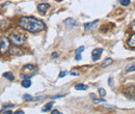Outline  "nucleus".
Returning <instances> with one entry per match:
<instances>
[{"mask_svg": "<svg viewBox=\"0 0 135 114\" xmlns=\"http://www.w3.org/2000/svg\"><path fill=\"white\" fill-rule=\"evenodd\" d=\"M19 26L28 32L37 33L45 29V23L34 17H21L18 22Z\"/></svg>", "mask_w": 135, "mask_h": 114, "instance_id": "obj_1", "label": "nucleus"}, {"mask_svg": "<svg viewBox=\"0 0 135 114\" xmlns=\"http://www.w3.org/2000/svg\"><path fill=\"white\" fill-rule=\"evenodd\" d=\"M25 40H26V36L22 33L14 32L9 35V42L14 46H21L22 44H24Z\"/></svg>", "mask_w": 135, "mask_h": 114, "instance_id": "obj_2", "label": "nucleus"}, {"mask_svg": "<svg viewBox=\"0 0 135 114\" xmlns=\"http://www.w3.org/2000/svg\"><path fill=\"white\" fill-rule=\"evenodd\" d=\"M9 38H7L5 36H3L0 40V53L1 54H5L7 51H9Z\"/></svg>", "mask_w": 135, "mask_h": 114, "instance_id": "obj_3", "label": "nucleus"}, {"mask_svg": "<svg viewBox=\"0 0 135 114\" xmlns=\"http://www.w3.org/2000/svg\"><path fill=\"white\" fill-rule=\"evenodd\" d=\"M125 93L129 99H135V85H129L125 89Z\"/></svg>", "mask_w": 135, "mask_h": 114, "instance_id": "obj_4", "label": "nucleus"}, {"mask_svg": "<svg viewBox=\"0 0 135 114\" xmlns=\"http://www.w3.org/2000/svg\"><path fill=\"white\" fill-rule=\"evenodd\" d=\"M102 53H103V49H101V48L94 49V50H92V52H91L92 60H94V61H97V60H99V58L101 57Z\"/></svg>", "mask_w": 135, "mask_h": 114, "instance_id": "obj_5", "label": "nucleus"}, {"mask_svg": "<svg viewBox=\"0 0 135 114\" xmlns=\"http://www.w3.org/2000/svg\"><path fill=\"white\" fill-rule=\"evenodd\" d=\"M49 9H50V5L48 4V3H41V4L37 5L38 13L42 14V15H44V14L47 13V11L49 10Z\"/></svg>", "mask_w": 135, "mask_h": 114, "instance_id": "obj_6", "label": "nucleus"}, {"mask_svg": "<svg viewBox=\"0 0 135 114\" xmlns=\"http://www.w3.org/2000/svg\"><path fill=\"white\" fill-rule=\"evenodd\" d=\"M127 45L130 48H135V32H133L132 34L130 35V37L128 38V41H127Z\"/></svg>", "mask_w": 135, "mask_h": 114, "instance_id": "obj_7", "label": "nucleus"}, {"mask_svg": "<svg viewBox=\"0 0 135 114\" xmlns=\"http://www.w3.org/2000/svg\"><path fill=\"white\" fill-rule=\"evenodd\" d=\"M9 52L11 55H16V56H18V55H23V51L20 48H18V46H15L13 48H10Z\"/></svg>", "mask_w": 135, "mask_h": 114, "instance_id": "obj_8", "label": "nucleus"}, {"mask_svg": "<svg viewBox=\"0 0 135 114\" xmlns=\"http://www.w3.org/2000/svg\"><path fill=\"white\" fill-rule=\"evenodd\" d=\"M98 20H96L94 22H90V23H86V24H84V29H85L86 31H90L91 29H94L96 27V24H98Z\"/></svg>", "mask_w": 135, "mask_h": 114, "instance_id": "obj_9", "label": "nucleus"}, {"mask_svg": "<svg viewBox=\"0 0 135 114\" xmlns=\"http://www.w3.org/2000/svg\"><path fill=\"white\" fill-rule=\"evenodd\" d=\"M113 63V59L112 58H105L102 63H101V68H107V66H109L110 64Z\"/></svg>", "mask_w": 135, "mask_h": 114, "instance_id": "obj_10", "label": "nucleus"}, {"mask_svg": "<svg viewBox=\"0 0 135 114\" xmlns=\"http://www.w3.org/2000/svg\"><path fill=\"white\" fill-rule=\"evenodd\" d=\"M64 23L68 24V26H71V27H75L77 25V21L75 19H72V18H69V19H65Z\"/></svg>", "mask_w": 135, "mask_h": 114, "instance_id": "obj_11", "label": "nucleus"}, {"mask_svg": "<svg viewBox=\"0 0 135 114\" xmlns=\"http://www.w3.org/2000/svg\"><path fill=\"white\" fill-rule=\"evenodd\" d=\"M21 85H22L24 88H29L30 86H31V81H30V79H24V80L22 81Z\"/></svg>", "mask_w": 135, "mask_h": 114, "instance_id": "obj_12", "label": "nucleus"}, {"mask_svg": "<svg viewBox=\"0 0 135 114\" xmlns=\"http://www.w3.org/2000/svg\"><path fill=\"white\" fill-rule=\"evenodd\" d=\"M2 76L4 77L5 79L9 80V81H14V80H15V77H14V75L11 74V73H9V72H6V73H4V74H3Z\"/></svg>", "mask_w": 135, "mask_h": 114, "instance_id": "obj_13", "label": "nucleus"}, {"mask_svg": "<svg viewBox=\"0 0 135 114\" xmlns=\"http://www.w3.org/2000/svg\"><path fill=\"white\" fill-rule=\"evenodd\" d=\"M75 89L76 90H86L87 89V86L85 84L79 83V84H76L75 85Z\"/></svg>", "mask_w": 135, "mask_h": 114, "instance_id": "obj_14", "label": "nucleus"}, {"mask_svg": "<svg viewBox=\"0 0 135 114\" xmlns=\"http://www.w3.org/2000/svg\"><path fill=\"white\" fill-rule=\"evenodd\" d=\"M52 107H53V102H49L48 104L45 105V107L43 108L42 111H43V112H47V111H49V110H51Z\"/></svg>", "mask_w": 135, "mask_h": 114, "instance_id": "obj_15", "label": "nucleus"}, {"mask_svg": "<svg viewBox=\"0 0 135 114\" xmlns=\"http://www.w3.org/2000/svg\"><path fill=\"white\" fill-rule=\"evenodd\" d=\"M36 70V66H34L33 64H26L25 66H24V70Z\"/></svg>", "mask_w": 135, "mask_h": 114, "instance_id": "obj_16", "label": "nucleus"}, {"mask_svg": "<svg viewBox=\"0 0 135 114\" xmlns=\"http://www.w3.org/2000/svg\"><path fill=\"white\" fill-rule=\"evenodd\" d=\"M83 51H84V47L81 46V47H79V48H77V49L75 50V54H76V55H81V53H82Z\"/></svg>", "mask_w": 135, "mask_h": 114, "instance_id": "obj_17", "label": "nucleus"}, {"mask_svg": "<svg viewBox=\"0 0 135 114\" xmlns=\"http://www.w3.org/2000/svg\"><path fill=\"white\" fill-rule=\"evenodd\" d=\"M132 72H135V63L130 65L128 69H127V73H132Z\"/></svg>", "mask_w": 135, "mask_h": 114, "instance_id": "obj_18", "label": "nucleus"}, {"mask_svg": "<svg viewBox=\"0 0 135 114\" xmlns=\"http://www.w3.org/2000/svg\"><path fill=\"white\" fill-rule=\"evenodd\" d=\"M121 4L123 6H128L130 4V0H122L121 1Z\"/></svg>", "mask_w": 135, "mask_h": 114, "instance_id": "obj_19", "label": "nucleus"}, {"mask_svg": "<svg viewBox=\"0 0 135 114\" xmlns=\"http://www.w3.org/2000/svg\"><path fill=\"white\" fill-rule=\"evenodd\" d=\"M130 29L133 31V32H135V20H133L132 22L130 23Z\"/></svg>", "mask_w": 135, "mask_h": 114, "instance_id": "obj_20", "label": "nucleus"}, {"mask_svg": "<svg viewBox=\"0 0 135 114\" xmlns=\"http://www.w3.org/2000/svg\"><path fill=\"white\" fill-rule=\"evenodd\" d=\"M105 102V100H103V99H94V103L95 104H99V103H104Z\"/></svg>", "mask_w": 135, "mask_h": 114, "instance_id": "obj_21", "label": "nucleus"}, {"mask_svg": "<svg viewBox=\"0 0 135 114\" xmlns=\"http://www.w3.org/2000/svg\"><path fill=\"white\" fill-rule=\"evenodd\" d=\"M99 93H100V96H104L106 94V92H105V89H103V88H100L99 89Z\"/></svg>", "mask_w": 135, "mask_h": 114, "instance_id": "obj_22", "label": "nucleus"}, {"mask_svg": "<svg viewBox=\"0 0 135 114\" xmlns=\"http://www.w3.org/2000/svg\"><path fill=\"white\" fill-rule=\"evenodd\" d=\"M23 99L25 101H31V96H30L29 94H24V96H23Z\"/></svg>", "mask_w": 135, "mask_h": 114, "instance_id": "obj_23", "label": "nucleus"}, {"mask_svg": "<svg viewBox=\"0 0 135 114\" xmlns=\"http://www.w3.org/2000/svg\"><path fill=\"white\" fill-rule=\"evenodd\" d=\"M45 96H36V97H33V99H31V101H41V100H43Z\"/></svg>", "mask_w": 135, "mask_h": 114, "instance_id": "obj_24", "label": "nucleus"}, {"mask_svg": "<svg viewBox=\"0 0 135 114\" xmlns=\"http://www.w3.org/2000/svg\"><path fill=\"white\" fill-rule=\"evenodd\" d=\"M56 57H58V53H57V52H54V53H52V55H51V58H56Z\"/></svg>", "mask_w": 135, "mask_h": 114, "instance_id": "obj_25", "label": "nucleus"}, {"mask_svg": "<svg viewBox=\"0 0 135 114\" xmlns=\"http://www.w3.org/2000/svg\"><path fill=\"white\" fill-rule=\"evenodd\" d=\"M65 75H67V72H61V73L59 74V78H63Z\"/></svg>", "mask_w": 135, "mask_h": 114, "instance_id": "obj_26", "label": "nucleus"}, {"mask_svg": "<svg viewBox=\"0 0 135 114\" xmlns=\"http://www.w3.org/2000/svg\"><path fill=\"white\" fill-rule=\"evenodd\" d=\"M63 96H64V94H57V96H55L52 97V100L53 99H56V97H63Z\"/></svg>", "mask_w": 135, "mask_h": 114, "instance_id": "obj_27", "label": "nucleus"}, {"mask_svg": "<svg viewBox=\"0 0 135 114\" xmlns=\"http://www.w3.org/2000/svg\"><path fill=\"white\" fill-rule=\"evenodd\" d=\"M51 114H61L58 110H53V111L51 112Z\"/></svg>", "mask_w": 135, "mask_h": 114, "instance_id": "obj_28", "label": "nucleus"}, {"mask_svg": "<svg viewBox=\"0 0 135 114\" xmlns=\"http://www.w3.org/2000/svg\"><path fill=\"white\" fill-rule=\"evenodd\" d=\"M15 114H25V113L23 112L22 110H18V111H16V112H15Z\"/></svg>", "mask_w": 135, "mask_h": 114, "instance_id": "obj_29", "label": "nucleus"}, {"mask_svg": "<svg viewBox=\"0 0 135 114\" xmlns=\"http://www.w3.org/2000/svg\"><path fill=\"white\" fill-rule=\"evenodd\" d=\"M75 59H76V60H81V55H76V56H75Z\"/></svg>", "mask_w": 135, "mask_h": 114, "instance_id": "obj_30", "label": "nucleus"}, {"mask_svg": "<svg viewBox=\"0 0 135 114\" xmlns=\"http://www.w3.org/2000/svg\"><path fill=\"white\" fill-rule=\"evenodd\" d=\"M71 75H72V76H78L79 74H78V73H75V72H72Z\"/></svg>", "mask_w": 135, "mask_h": 114, "instance_id": "obj_31", "label": "nucleus"}, {"mask_svg": "<svg viewBox=\"0 0 135 114\" xmlns=\"http://www.w3.org/2000/svg\"><path fill=\"white\" fill-rule=\"evenodd\" d=\"M4 114H14V113L11 112L10 110H9V111H5V112H4Z\"/></svg>", "mask_w": 135, "mask_h": 114, "instance_id": "obj_32", "label": "nucleus"}, {"mask_svg": "<svg viewBox=\"0 0 135 114\" xmlns=\"http://www.w3.org/2000/svg\"><path fill=\"white\" fill-rule=\"evenodd\" d=\"M58 1H60V0H58Z\"/></svg>", "mask_w": 135, "mask_h": 114, "instance_id": "obj_33", "label": "nucleus"}]
</instances>
